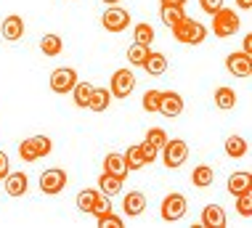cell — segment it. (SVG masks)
Wrapping results in <instances>:
<instances>
[{
  "mask_svg": "<svg viewBox=\"0 0 252 228\" xmlns=\"http://www.w3.org/2000/svg\"><path fill=\"white\" fill-rule=\"evenodd\" d=\"M98 191H101L104 196L120 194V191H122V178L109 175V172H101V175H98Z\"/></svg>",
  "mask_w": 252,
  "mask_h": 228,
  "instance_id": "obj_19",
  "label": "cell"
},
{
  "mask_svg": "<svg viewBox=\"0 0 252 228\" xmlns=\"http://www.w3.org/2000/svg\"><path fill=\"white\" fill-rule=\"evenodd\" d=\"M215 106L218 109H223V112H228V109H234L236 106V91L234 88H218L215 91Z\"/></svg>",
  "mask_w": 252,
  "mask_h": 228,
  "instance_id": "obj_20",
  "label": "cell"
},
{
  "mask_svg": "<svg viewBox=\"0 0 252 228\" xmlns=\"http://www.w3.org/2000/svg\"><path fill=\"white\" fill-rule=\"evenodd\" d=\"M19 157H22V162H37V160H40V157H37V151H35V146H32V141H30V138L19 143Z\"/></svg>",
  "mask_w": 252,
  "mask_h": 228,
  "instance_id": "obj_32",
  "label": "cell"
},
{
  "mask_svg": "<svg viewBox=\"0 0 252 228\" xmlns=\"http://www.w3.org/2000/svg\"><path fill=\"white\" fill-rule=\"evenodd\" d=\"M77 85V72L72 66H61L51 74V91L59 93V96H66L72 93V88Z\"/></svg>",
  "mask_w": 252,
  "mask_h": 228,
  "instance_id": "obj_8",
  "label": "cell"
},
{
  "mask_svg": "<svg viewBox=\"0 0 252 228\" xmlns=\"http://www.w3.org/2000/svg\"><path fill=\"white\" fill-rule=\"evenodd\" d=\"M101 3H106V5H117L120 0H101Z\"/></svg>",
  "mask_w": 252,
  "mask_h": 228,
  "instance_id": "obj_43",
  "label": "cell"
},
{
  "mask_svg": "<svg viewBox=\"0 0 252 228\" xmlns=\"http://www.w3.org/2000/svg\"><path fill=\"white\" fill-rule=\"evenodd\" d=\"M30 141H32V146H35L37 157H48L51 151H53V141H51L48 135H32Z\"/></svg>",
  "mask_w": 252,
  "mask_h": 228,
  "instance_id": "obj_31",
  "label": "cell"
},
{
  "mask_svg": "<svg viewBox=\"0 0 252 228\" xmlns=\"http://www.w3.org/2000/svg\"><path fill=\"white\" fill-rule=\"evenodd\" d=\"M236 5H239L242 11H250L252 8V0H236Z\"/></svg>",
  "mask_w": 252,
  "mask_h": 228,
  "instance_id": "obj_41",
  "label": "cell"
},
{
  "mask_svg": "<svg viewBox=\"0 0 252 228\" xmlns=\"http://www.w3.org/2000/svg\"><path fill=\"white\" fill-rule=\"evenodd\" d=\"M144 112H149V114H154L157 109H159V91H146L144 93Z\"/></svg>",
  "mask_w": 252,
  "mask_h": 228,
  "instance_id": "obj_33",
  "label": "cell"
},
{
  "mask_svg": "<svg viewBox=\"0 0 252 228\" xmlns=\"http://www.w3.org/2000/svg\"><path fill=\"white\" fill-rule=\"evenodd\" d=\"M98 196H101L98 189H85V191H80V194H77V210L91 215V210H93V204L98 202Z\"/></svg>",
  "mask_w": 252,
  "mask_h": 228,
  "instance_id": "obj_22",
  "label": "cell"
},
{
  "mask_svg": "<svg viewBox=\"0 0 252 228\" xmlns=\"http://www.w3.org/2000/svg\"><path fill=\"white\" fill-rule=\"evenodd\" d=\"M3 186H5V194L8 196H24L27 189H30V178L24 175V172H8V175L3 178Z\"/></svg>",
  "mask_w": 252,
  "mask_h": 228,
  "instance_id": "obj_12",
  "label": "cell"
},
{
  "mask_svg": "<svg viewBox=\"0 0 252 228\" xmlns=\"http://www.w3.org/2000/svg\"><path fill=\"white\" fill-rule=\"evenodd\" d=\"M202 226L204 228H226V210L218 204H207L202 210Z\"/></svg>",
  "mask_w": 252,
  "mask_h": 228,
  "instance_id": "obj_14",
  "label": "cell"
},
{
  "mask_svg": "<svg viewBox=\"0 0 252 228\" xmlns=\"http://www.w3.org/2000/svg\"><path fill=\"white\" fill-rule=\"evenodd\" d=\"M61 48H64V40H61L59 34H45V37L40 40V51H43L45 56H59Z\"/></svg>",
  "mask_w": 252,
  "mask_h": 228,
  "instance_id": "obj_26",
  "label": "cell"
},
{
  "mask_svg": "<svg viewBox=\"0 0 252 228\" xmlns=\"http://www.w3.org/2000/svg\"><path fill=\"white\" fill-rule=\"evenodd\" d=\"M236 210H239L242 218H250V215H252V189H250V191H242V194H236Z\"/></svg>",
  "mask_w": 252,
  "mask_h": 228,
  "instance_id": "obj_30",
  "label": "cell"
},
{
  "mask_svg": "<svg viewBox=\"0 0 252 228\" xmlns=\"http://www.w3.org/2000/svg\"><path fill=\"white\" fill-rule=\"evenodd\" d=\"M109 101H112L109 88H93V91H91V98H88V109H91V112H106V109H109Z\"/></svg>",
  "mask_w": 252,
  "mask_h": 228,
  "instance_id": "obj_16",
  "label": "cell"
},
{
  "mask_svg": "<svg viewBox=\"0 0 252 228\" xmlns=\"http://www.w3.org/2000/svg\"><path fill=\"white\" fill-rule=\"evenodd\" d=\"M239 27H242L239 13L226 8V5H220V8L213 13V32L218 34V37H231V34H236Z\"/></svg>",
  "mask_w": 252,
  "mask_h": 228,
  "instance_id": "obj_2",
  "label": "cell"
},
{
  "mask_svg": "<svg viewBox=\"0 0 252 228\" xmlns=\"http://www.w3.org/2000/svg\"><path fill=\"white\" fill-rule=\"evenodd\" d=\"M0 34H3L8 43H16V40L24 37V19L19 16V13H11V16L3 19V24H0Z\"/></svg>",
  "mask_w": 252,
  "mask_h": 228,
  "instance_id": "obj_11",
  "label": "cell"
},
{
  "mask_svg": "<svg viewBox=\"0 0 252 228\" xmlns=\"http://www.w3.org/2000/svg\"><path fill=\"white\" fill-rule=\"evenodd\" d=\"M91 91H93L91 82H80V80H77V85L72 88V98H74V103H77L80 109H88V98H91Z\"/></svg>",
  "mask_w": 252,
  "mask_h": 228,
  "instance_id": "obj_27",
  "label": "cell"
},
{
  "mask_svg": "<svg viewBox=\"0 0 252 228\" xmlns=\"http://www.w3.org/2000/svg\"><path fill=\"white\" fill-rule=\"evenodd\" d=\"M144 69L152 77H162V74L167 72V56L165 53H149L146 61H144Z\"/></svg>",
  "mask_w": 252,
  "mask_h": 228,
  "instance_id": "obj_17",
  "label": "cell"
},
{
  "mask_svg": "<svg viewBox=\"0 0 252 228\" xmlns=\"http://www.w3.org/2000/svg\"><path fill=\"white\" fill-rule=\"evenodd\" d=\"M101 27H104L106 32H125L127 27H130V13L125 8H117V5H109V8L101 13Z\"/></svg>",
  "mask_w": 252,
  "mask_h": 228,
  "instance_id": "obj_4",
  "label": "cell"
},
{
  "mask_svg": "<svg viewBox=\"0 0 252 228\" xmlns=\"http://www.w3.org/2000/svg\"><path fill=\"white\" fill-rule=\"evenodd\" d=\"M122 210H125L127 218L144 215V210H146V196L141 194V191H130V194H125V199H122Z\"/></svg>",
  "mask_w": 252,
  "mask_h": 228,
  "instance_id": "obj_13",
  "label": "cell"
},
{
  "mask_svg": "<svg viewBox=\"0 0 252 228\" xmlns=\"http://www.w3.org/2000/svg\"><path fill=\"white\" fill-rule=\"evenodd\" d=\"M106 212H112V196H104V194H101V196H98V202L93 204L91 215L101 218V215H106Z\"/></svg>",
  "mask_w": 252,
  "mask_h": 228,
  "instance_id": "obj_35",
  "label": "cell"
},
{
  "mask_svg": "<svg viewBox=\"0 0 252 228\" xmlns=\"http://www.w3.org/2000/svg\"><path fill=\"white\" fill-rule=\"evenodd\" d=\"M149 53H152V48H149V45L133 43V45H130V51H127V61H130L133 66H144V61H146Z\"/></svg>",
  "mask_w": 252,
  "mask_h": 228,
  "instance_id": "obj_28",
  "label": "cell"
},
{
  "mask_svg": "<svg viewBox=\"0 0 252 228\" xmlns=\"http://www.w3.org/2000/svg\"><path fill=\"white\" fill-rule=\"evenodd\" d=\"M159 114H165L167 120H175V117L183 114V96L175 91H159Z\"/></svg>",
  "mask_w": 252,
  "mask_h": 228,
  "instance_id": "obj_9",
  "label": "cell"
},
{
  "mask_svg": "<svg viewBox=\"0 0 252 228\" xmlns=\"http://www.w3.org/2000/svg\"><path fill=\"white\" fill-rule=\"evenodd\" d=\"M96 220H98L101 228H122V218L114 215V210L106 212V215H101V218H96Z\"/></svg>",
  "mask_w": 252,
  "mask_h": 228,
  "instance_id": "obj_36",
  "label": "cell"
},
{
  "mask_svg": "<svg viewBox=\"0 0 252 228\" xmlns=\"http://www.w3.org/2000/svg\"><path fill=\"white\" fill-rule=\"evenodd\" d=\"M64 189H66V172L61 167H51V170H45L43 175H40V191H43V194L56 196Z\"/></svg>",
  "mask_w": 252,
  "mask_h": 228,
  "instance_id": "obj_7",
  "label": "cell"
},
{
  "mask_svg": "<svg viewBox=\"0 0 252 228\" xmlns=\"http://www.w3.org/2000/svg\"><path fill=\"white\" fill-rule=\"evenodd\" d=\"M133 88H135V74L130 69H117V72L112 74V82H109L112 98H127V96L133 93Z\"/></svg>",
  "mask_w": 252,
  "mask_h": 228,
  "instance_id": "obj_5",
  "label": "cell"
},
{
  "mask_svg": "<svg viewBox=\"0 0 252 228\" xmlns=\"http://www.w3.org/2000/svg\"><path fill=\"white\" fill-rule=\"evenodd\" d=\"M244 53H250V56H252V37H250V34L244 37Z\"/></svg>",
  "mask_w": 252,
  "mask_h": 228,
  "instance_id": "obj_42",
  "label": "cell"
},
{
  "mask_svg": "<svg viewBox=\"0 0 252 228\" xmlns=\"http://www.w3.org/2000/svg\"><path fill=\"white\" fill-rule=\"evenodd\" d=\"M125 164H127V170H141L146 164V160H144V154H141V146H130L125 151Z\"/></svg>",
  "mask_w": 252,
  "mask_h": 228,
  "instance_id": "obj_29",
  "label": "cell"
},
{
  "mask_svg": "<svg viewBox=\"0 0 252 228\" xmlns=\"http://www.w3.org/2000/svg\"><path fill=\"white\" fill-rule=\"evenodd\" d=\"M104 172H109V175H117L125 181V175L130 170H127V164H125V157L117 154V151H112V154H106V160H104Z\"/></svg>",
  "mask_w": 252,
  "mask_h": 228,
  "instance_id": "obj_15",
  "label": "cell"
},
{
  "mask_svg": "<svg viewBox=\"0 0 252 228\" xmlns=\"http://www.w3.org/2000/svg\"><path fill=\"white\" fill-rule=\"evenodd\" d=\"M146 141L152 143V146L162 149V146H165V141H167V133H165L162 128H152V130L146 133Z\"/></svg>",
  "mask_w": 252,
  "mask_h": 228,
  "instance_id": "obj_34",
  "label": "cell"
},
{
  "mask_svg": "<svg viewBox=\"0 0 252 228\" xmlns=\"http://www.w3.org/2000/svg\"><path fill=\"white\" fill-rule=\"evenodd\" d=\"M8 172H11V167H8V157H5V151H0V181H3Z\"/></svg>",
  "mask_w": 252,
  "mask_h": 228,
  "instance_id": "obj_39",
  "label": "cell"
},
{
  "mask_svg": "<svg viewBox=\"0 0 252 228\" xmlns=\"http://www.w3.org/2000/svg\"><path fill=\"white\" fill-rule=\"evenodd\" d=\"M199 5H202L204 13H210V16H213V13L223 5V0H199Z\"/></svg>",
  "mask_w": 252,
  "mask_h": 228,
  "instance_id": "obj_38",
  "label": "cell"
},
{
  "mask_svg": "<svg viewBox=\"0 0 252 228\" xmlns=\"http://www.w3.org/2000/svg\"><path fill=\"white\" fill-rule=\"evenodd\" d=\"M133 43L149 45V48H152V43H154V27H152V24H146V22L135 24V30H133Z\"/></svg>",
  "mask_w": 252,
  "mask_h": 228,
  "instance_id": "obj_23",
  "label": "cell"
},
{
  "mask_svg": "<svg viewBox=\"0 0 252 228\" xmlns=\"http://www.w3.org/2000/svg\"><path fill=\"white\" fill-rule=\"evenodd\" d=\"M215 181V172L213 167H207V164H199V167H194L191 172V183L196 186V189H207L210 183Z\"/></svg>",
  "mask_w": 252,
  "mask_h": 228,
  "instance_id": "obj_21",
  "label": "cell"
},
{
  "mask_svg": "<svg viewBox=\"0 0 252 228\" xmlns=\"http://www.w3.org/2000/svg\"><path fill=\"white\" fill-rule=\"evenodd\" d=\"M159 13H162V22H165V27H170V30H173L178 22H183V16H186L181 5H162Z\"/></svg>",
  "mask_w": 252,
  "mask_h": 228,
  "instance_id": "obj_25",
  "label": "cell"
},
{
  "mask_svg": "<svg viewBox=\"0 0 252 228\" xmlns=\"http://www.w3.org/2000/svg\"><path fill=\"white\" fill-rule=\"evenodd\" d=\"M189 204H186V196L178 194V191H173V194H167L162 199V220H167V223H175V220H181L186 215Z\"/></svg>",
  "mask_w": 252,
  "mask_h": 228,
  "instance_id": "obj_6",
  "label": "cell"
},
{
  "mask_svg": "<svg viewBox=\"0 0 252 228\" xmlns=\"http://www.w3.org/2000/svg\"><path fill=\"white\" fill-rule=\"evenodd\" d=\"M138 146H141V154H144V160H146V164L157 160V151H159V149H157V146H152V143H149V141H144V143H138Z\"/></svg>",
  "mask_w": 252,
  "mask_h": 228,
  "instance_id": "obj_37",
  "label": "cell"
},
{
  "mask_svg": "<svg viewBox=\"0 0 252 228\" xmlns=\"http://www.w3.org/2000/svg\"><path fill=\"white\" fill-rule=\"evenodd\" d=\"M250 189H252V175H250L247 170L234 172V175L228 178V194H231V196L242 194V191H250Z\"/></svg>",
  "mask_w": 252,
  "mask_h": 228,
  "instance_id": "obj_18",
  "label": "cell"
},
{
  "mask_svg": "<svg viewBox=\"0 0 252 228\" xmlns=\"http://www.w3.org/2000/svg\"><path fill=\"white\" fill-rule=\"evenodd\" d=\"M226 69L231 74H234V77H250L252 74V56L250 53H228L226 56Z\"/></svg>",
  "mask_w": 252,
  "mask_h": 228,
  "instance_id": "obj_10",
  "label": "cell"
},
{
  "mask_svg": "<svg viewBox=\"0 0 252 228\" xmlns=\"http://www.w3.org/2000/svg\"><path fill=\"white\" fill-rule=\"evenodd\" d=\"M173 37L183 45H202L204 37H207V27L202 22H194V19L183 16V22L173 27Z\"/></svg>",
  "mask_w": 252,
  "mask_h": 228,
  "instance_id": "obj_1",
  "label": "cell"
},
{
  "mask_svg": "<svg viewBox=\"0 0 252 228\" xmlns=\"http://www.w3.org/2000/svg\"><path fill=\"white\" fill-rule=\"evenodd\" d=\"M226 154L231 160H239V157L247 154V141H244L242 135H231L226 138Z\"/></svg>",
  "mask_w": 252,
  "mask_h": 228,
  "instance_id": "obj_24",
  "label": "cell"
},
{
  "mask_svg": "<svg viewBox=\"0 0 252 228\" xmlns=\"http://www.w3.org/2000/svg\"><path fill=\"white\" fill-rule=\"evenodd\" d=\"M186 157H189L186 141H181V138H167L165 146H162V160H165L167 167H170V170L181 167V164L186 162Z\"/></svg>",
  "mask_w": 252,
  "mask_h": 228,
  "instance_id": "obj_3",
  "label": "cell"
},
{
  "mask_svg": "<svg viewBox=\"0 0 252 228\" xmlns=\"http://www.w3.org/2000/svg\"><path fill=\"white\" fill-rule=\"evenodd\" d=\"M159 5H186V0H159Z\"/></svg>",
  "mask_w": 252,
  "mask_h": 228,
  "instance_id": "obj_40",
  "label": "cell"
}]
</instances>
